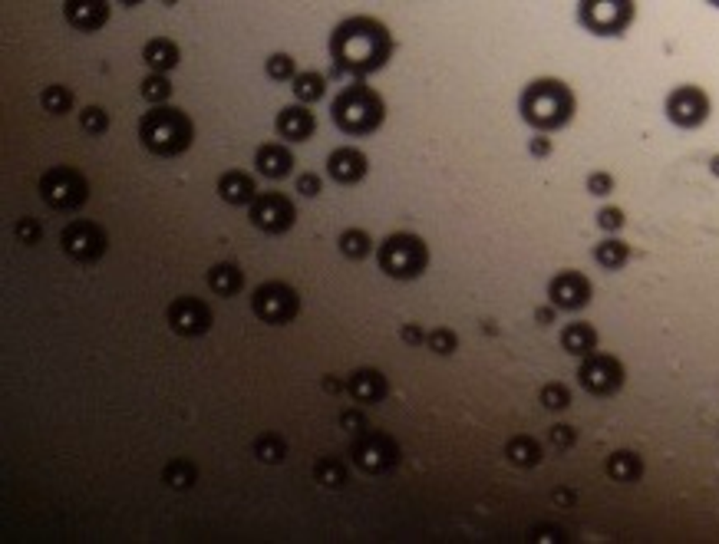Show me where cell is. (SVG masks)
Segmentation results:
<instances>
[{
  "mask_svg": "<svg viewBox=\"0 0 719 544\" xmlns=\"http://www.w3.org/2000/svg\"><path fill=\"white\" fill-rule=\"evenodd\" d=\"M142 63L148 67V73H166L168 76L182 63V49L172 37H152L142 47Z\"/></svg>",
  "mask_w": 719,
  "mask_h": 544,
  "instance_id": "7402d4cb",
  "label": "cell"
},
{
  "mask_svg": "<svg viewBox=\"0 0 719 544\" xmlns=\"http://www.w3.org/2000/svg\"><path fill=\"white\" fill-rule=\"evenodd\" d=\"M37 192L53 211H76L89 201V178L73 165H53L40 175Z\"/></svg>",
  "mask_w": 719,
  "mask_h": 544,
  "instance_id": "8992f818",
  "label": "cell"
},
{
  "mask_svg": "<svg viewBox=\"0 0 719 544\" xmlns=\"http://www.w3.org/2000/svg\"><path fill=\"white\" fill-rule=\"evenodd\" d=\"M598 225H601V231H607V235H617V231L627 225V211H624L621 205H604L601 211H598Z\"/></svg>",
  "mask_w": 719,
  "mask_h": 544,
  "instance_id": "ab89813d",
  "label": "cell"
},
{
  "mask_svg": "<svg viewBox=\"0 0 719 544\" xmlns=\"http://www.w3.org/2000/svg\"><path fill=\"white\" fill-rule=\"evenodd\" d=\"M17 241L20 245H40L43 241V227H40V221H33V218H20L17 221Z\"/></svg>",
  "mask_w": 719,
  "mask_h": 544,
  "instance_id": "b9f144b4",
  "label": "cell"
},
{
  "mask_svg": "<svg viewBox=\"0 0 719 544\" xmlns=\"http://www.w3.org/2000/svg\"><path fill=\"white\" fill-rule=\"evenodd\" d=\"M211 320H215L211 307L198 297H175L166 307V324L178 336H205L211 330Z\"/></svg>",
  "mask_w": 719,
  "mask_h": 544,
  "instance_id": "5bb4252c",
  "label": "cell"
},
{
  "mask_svg": "<svg viewBox=\"0 0 719 544\" xmlns=\"http://www.w3.org/2000/svg\"><path fill=\"white\" fill-rule=\"evenodd\" d=\"M518 112L535 132H558V129L571 126L574 112H578V99L574 89L558 76H538L525 83L522 96H518Z\"/></svg>",
  "mask_w": 719,
  "mask_h": 544,
  "instance_id": "7a4b0ae2",
  "label": "cell"
},
{
  "mask_svg": "<svg viewBox=\"0 0 719 544\" xmlns=\"http://www.w3.org/2000/svg\"><path fill=\"white\" fill-rule=\"evenodd\" d=\"M79 126H83L86 136H103L109 129V112L103 106H86L79 112Z\"/></svg>",
  "mask_w": 719,
  "mask_h": 544,
  "instance_id": "74e56055",
  "label": "cell"
},
{
  "mask_svg": "<svg viewBox=\"0 0 719 544\" xmlns=\"http://www.w3.org/2000/svg\"><path fill=\"white\" fill-rule=\"evenodd\" d=\"M344 389L350 393V399L360 406H376L383 403L386 396H390V379H386L383 370H376V366H356L354 373L346 376Z\"/></svg>",
  "mask_w": 719,
  "mask_h": 544,
  "instance_id": "2e32d148",
  "label": "cell"
},
{
  "mask_svg": "<svg viewBox=\"0 0 719 544\" xmlns=\"http://www.w3.org/2000/svg\"><path fill=\"white\" fill-rule=\"evenodd\" d=\"M554 317H558V307H554V304H544V307H538V310H535V320H538V324H544V326H552Z\"/></svg>",
  "mask_w": 719,
  "mask_h": 544,
  "instance_id": "7dc6e473",
  "label": "cell"
},
{
  "mask_svg": "<svg viewBox=\"0 0 719 544\" xmlns=\"http://www.w3.org/2000/svg\"><path fill=\"white\" fill-rule=\"evenodd\" d=\"M614 175L611 172H604V168H594L591 175H588V182H584V188H588V195H594V198H607V195H614Z\"/></svg>",
  "mask_w": 719,
  "mask_h": 544,
  "instance_id": "f35d334b",
  "label": "cell"
},
{
  "mask_svg": "<svg viewBox=\"0 0 719 544\" xmlns=\"http://www.w3.org/2000/svg\"><path fill=\"white\" fill-rule=\"evenodd\" d=\"M251 449H255L257 462H265V465H281L287 459V442L277 433H261Z\"/></svg>",
  "mask_w": 719,
  "mask_h": 544,
  "instance_id": "1f68e13d",
  "label": "cell"
},
{
  "mask_svg": "<svg viewBox=\"0 0 719 544\" xmlns=\"http://www.w3.org/2000/svg\"><path fill=\"white\" fill-rule=\"evenodd\" d=\"M261 195L257 192V182L255 175H247L241 168H228L218 175V198L225 201V205H235V208H251V201Z\"/></svg>",
  "mask_w": 719,
  "mask_h": 544,
  "instance_id": "44dd1931",
  "label": "cell"
},
{
  "mask_svg": "<svg viewBox=\"0 0 719 544\" xmlns=\"http://www.w3.org/2000/svg\"><path fill=\"white\" fill-rule=\"evenodd\" d=\"M578 383L591 396H617L627 383V366L621 363V356L594 350L578 363Z\"/></svg>",
  "mask_w": 719,
  "mask_h": 544,
  "instance_id": "9c48e42d",
  "label": "cell"
},
{
  "mask_svg": "<svg viewBox=\"0 0 719 544\" xmlns=\"http://www.w3.org/2000/svg\"><path fill=\"white\" fill-rule=\"evenodd\" d=\"M265 73L274 79V83H294L297 63L291 53H271V57L265 59Z\"/></svg>",
  "mask_w": 719,
  "mask_h": 544,
  "instance_id": "d590c367",
  "label": "cell"
},
{
  "mask_svg": "<svg viewBox=\"0 0 719 544\" xmlns=\"http://www.w3.org/2000/svg\"><path fill=\"white\" fill-rule=\"evenodd\" d=\"M324 386H327V389H330V393H337V389H340V383H337V376H327Z\"/></svg>",
  "mask_w": 719,
  "mask_h": 544,
  "instance_id": "c3c4849f",
  "label": "cell"
},
{
  "mask_svg": "<svg viewBox=\"0 0 719 544\" xmlns=\"http://www.w3.org/2000/svg\"><path fill=\"white\" fill-rule=\"evenodd\" d=\"M366 172H370V158L364 148L340 146L327 156V175L334 178L337 185H356L366 178Z\"/></svg>",
  "mask_w": 719,
  "mask_h": 544,
  "instance_id": "e0dca14e",
  "label": "cell"
},
{
  "mask_svg": "<svg viewBox=\"0 0 719 544\" xmlns=\"http://www.w3.org/2000/svg\"><path fill=\"white\" fill-rule=\"evenodd\" d=\"M667 119H670L677 129H700L713 112V103L706 96L703 86H693V83H683V86H673L670 96H667Z\"/></svg>",
  "mask_w": 719,
  "mask_h": 544,
  "instance_id": "4fadbf2b",
  "label": "cell"
},
{
  "mask_svg": "<svg viewBox=\"0 0 719 544\" xmlns=\"http://www.w3.org/2000/svg\"><path fill=\"white\" fill-rule=\"evenodd\" d=\"M505 459L515 465V468H535V465H542L544 452H542V442L535 439V435H512L508 442H505Z\"/></svg>",
  "mask_w": 719,
  "mask_h": 544,
  "instance_id": "484cf974",
  "label": "cell"
},
{
  "mask_svg": "<svg viewBox=\"0 0 719 544\" xmlns=\"http://www.w3.org/2000/svg\"><path fill=\"white\" fill-rule=\"evenodd\" d=\"M429 245L416 231H393L376 245V264L393 281H416L429 271Z\"/></svg>",
  "mask_w": 719,
  "mask_h": 544,
  "instance_id": "5b68a950",
  "label": "cell"
},
{
  "mask_svg": "<svg viewBox=\"0 0 719 544\" xmlns=\"http://www.w3.org/2000/svg\"><path fill=\"white\" fill-rule=\"evenodd\" d=\"M208 287L218 297H235L245 287V274H241V267L235 261H218V264L208 267Z\"/></svg>",
  "mask_w": 719,
  "mask_h": 544,
  "instance_id": "d4e9b609",
  "label": "cell"
},
{
  "mask_svg": "<svg viewBox=\"0 0 719 544\" xmlns=\"http://www.w3.org/2000/svg\"><path fill=\"white\" fill-rule=\"evenodd\" d=\"M59 247H63V254L79 261V264H93V261L106 254L109 237L103 231V225L89 221V218H76V221H69L59 231Z\"/></svg>",
  "mask_w": 719,
  "mask_h": 544,
  "instance_id": "7c38bea8",
  "label": "cell"
},
{
  "mask_svg": "<svg viewBox=\"0 0 719 544\" xmlns=\"http://www.w3.org/2000/svg\"><path fill=\"white\" fill-rule=\"evenodd\" d=\"M291 86H294V99H297V103L310 106V103H317V99H324L327 79H324V73H317V69H304V73H297Z\"/></svg>",
  "mask_w": 719,
  "mask_h": 544,
  "instance_id": "f546056e",
  "label": "cell"
},
{
  "mask_svg": "<svg viewBox=\"0 0 719 544\" xmlns=\"http://www.w3.org/2000/svg\"><path fill=\"white\" fill-rule=\"evenodd\" d=\"M548 439H552V442L558 445V449H571L578 435H574L571 425H552V433H548Z\"/></svg>",
  "mask_w": 719,
  "mask_h": 544,
  "instance_id": "ee69618b",
  "label": "cell"
},
{
  "mask_svg": "<svg viewBox=\"0 0 719 544\" xmlns=\"http://www.w3.org/2000/svg\"><path fill=\"white\" fill-rule=\"evenodd\" d=\"M426 346H429L436 356H453L455 350H459V336H455V330H449V326H433V330L426 334Z\"/></svg>",
  "mask_w": 719,
  "mask_h": 544,
  "instance_id": "8d00e7d4",
  "label": "cell"
},
{
  "mask_svg": "<svg viewBox=\"0 0 719 544\" xmlns=\"http://www.w3.org/2000/svg\"><path fill=\"white\" fill-rule=\"evenodd\" d=\"M350 462L364 475H383L400 465V445L390 433L364 429L350 445Z\"/></svg>",
  "mask_w": 719,
  "mask_h": 544,
  "instance_id": "30bf717a",
  "label": "cell"
},
{
  "mask_svg": "<svg viewBox=\"0 0 719 544\" xmlns=\"http://www.w3.org/2000/svg\"><path fill=\"white\" fill-rule=\"evenodd\" d=\"M294 188H297V195L317 198L320 192H324V175H317V172H297Z\"/></svg>",
  "mask_w": 719,
  "mask_h": 544,
  "instance_id": "60d3db41",
  "label": "cell"
},
{
  "mask_svg": "<svg viewBox=\"0 0 719 544\" xmlns=\"http://www.w3.org/2000/svg\"><path fill=\"white\" fill-rule=\"evenodd\" d=\"M710 172H713V175H719V156L710 158Z\"/></svg>",
  "mask_w": 719,
  "mask_h": 544,
  "instance_id": "681fc988",
  "label": "cell"
},
{
  "mask_svg": "<svg viewBox=\"0 0 719 544\" xmlns=\"http://www.w3.org/2000/svg\"><path fill=\"white\" fill-rule=\"evenodd\" d=\"M637 17L634 0H581L578 4V23L591 30L594 37H621Z\"/></svg>",
  "mask_w": 719,
  "mask_h": 544,
  "instance_id": "ba28073f",
  "label": "cell"
},
{
  "mask_svg": "<svg viewBox=\"0 0 719 544\" xmlns=\"http://www.w3.org/2000/svg\"><path fill=\"white\" fill-rule=\"evenodd\" d=\"M426 334H429V330H423L419 324L400 326V340H403V343H409V346H426Z\"/></svg>",
  "mask_w": 719,
  "mask_h": 544,
  "instance_id": "7bdbcfd3",
  "label": "cell"
},
{
  "mask_svg": "<svg viewBox=\"0 0 719 544\" xmlns=\"http://www.w3.org/2000/svg\"><path fill=\"white\" fill-rule=\"evenodd\" d=\"M538 403L548 409V413H564L568 406H571V389L564 383H558V379H552V383L542 386V393H538Z\"/></svg>",
  "mask_w": 719,
  "mask_h": 544,
  "instance_id": "e575fe53",
  "label": "cell"
},
{
  "mask_svg": "<svg viewBox=\"0 0 719 544\" xmlns=\"http://www.w3.org/2000/svg\"><path fill=\"white\" fill-rule=\"evenodd\" d=\"M330 119L344 136H373L386 122V99L370 83H350L330 103Z\"/></svg>",
  "mask_w": 719,
  "mask_h": 544,
  "instance_id": "3957f363",
  "label": "cell"
},
{
  "mask_svg": "<svg viewBox=\"0 0 719 544\" xmlns=\"http://www.w3.org/2000/svg\"><path fill=\"white\" fill-rule=\"evenodd\" d=\"M337 247H340V254L350 257V261H364V257L373 254V237H370V231H364V227H346V231H340V237H337Z\"/></svg>",
  "mask_w": 719,
  "mask_h": 544,
  "instance_id": "83f0119b",
  "label": "cell"
},
{
  "mask_svg": "<svg viewBox=\"0 0 719 544\" xmlns=\"http://www.w3.org/2000/svg\"><path fill=\"white\" fill-rule=\"evenodd\" d=\"M139 96L152 103V106H168V99H172V79L166 73H148L142 83H139Z\"/></svg>",
  "mask_w": 719,
  "mask_h": 544,
  "instance_id": "d6a6232c",
  "label": "cell"
},
{
  "mask_svg": "<svg viewBox=\"0 0 719 544\" xmlns=\"http://www.w3.org/2000/svg\"><path fill=\"white\" fill-rule=\"evenodd\" d=\"M247 221L265 235H287L297 225V205L284 192H261L247 208Z\"/></svg>",
  "mask_w": 719,
  "mask_h": 544,
  "instance_id": "8fae6325",
  "label": "cell"
},
{
  "mask_svg": "<svg viewBox=\"0 0 719 544\" xmlns=\"http://www.w3.org/2000/svg\"><path fill=\"white\" fill-rule=\"evenodd\" d=\"M643 459L641 452H634V449H614L611 455H607V462H604V472H607V478H614L617 485H634L643 478Z\"/></svg>",
  "mask_w": 719,
  "mask_h": 544,
  "instance_id": "603a6c76",
  "label": "cell"
},
{
  "mask_svg": "<svg viewBox=\"0 0 719 544\" xmlns=\"http://www.w3.org/2000/svg\"><path fill=\"white\" fill-rule=\"evenodd\" d=\"M601 343V334H598V326L588 324V320H571L568 326H562V350L571 356H588L598 350Z\"/></svg>",
  "mask_w": 719,
  "mask_h": 544,
  "instance_id": "cb8c5ba5",
  "label": "cell"
},
{
  "mask_svg": "<svg viewBox=\"0 0 719 544\" xmlns=\"http://www.w3.org/2000/svg\"><path fill=\"white\" fill-rule=\"evenodd\" d=\"M274 129L284 142H297V146H301V142H307V138L317 132V116L304 103H291V106H284L277 112Z\"/></svg>",
  "mask_w": 719,
  "mask_h": 544,
  "instance_id": "ac0fdd59",
  "label": "cell"
},
{
  "mask_svg": "<svg viewBox=\"0 0 719 544\" xmlns=\"http://www.w3.org/2000/svg\"><path fill=\"white\" fill-rule=\"evenodd\" d=\"M340 429H346V433L360 435L366 429L364 423V413H356V409H346V413H340Z\"/></svg>",
  "mask_w": 719,
  "mask_h": 544,
  "instance_id": "f6af8a7d",
  "label": "cell"
},
{
  "mask_svg": "<svg viewBox=\"0 0 719 544\" xmlns=\"http://www.w3.org/2000/svg\"><path fill=\"white\" fill-rule=\"evenodd\" d=\"M73 89L67 86H47L43 93H40V106H43V112H49V116H67L69 109H73Z\"/></svg>",
  "mask_w": 719,
  "mask_h": 544,
  "instance_id": "836d02e7",
  "label": "cell"
},
{
  "mask_svg": "<svg viewBox=\"0 0 719 544\" xmlns=\"http://www.w3.org/2000/svg\"><path fill=\"white\" fill-rule=\"evenodd\" d=\"M301 294L297 287H291L287 281H265L251 290V310L261 324L267 326H284L291 320L301 317Z\"/></svg>",
  "mask_w": 719,
  "mask_h": 544,
  "instance_id": "52a82bcc",
  "label": "cell"
},
{
  "mask_svg": "<svg viewBox=\"0 0 719 544\" xmlns=\"http://www.w3.org/2000/svg\"><path fill=\"white\" fill-rule=\"evenodd\" d=\"M297 158L294 152H291V146H284V142H261L255 152V168L257 175L271 178V182H284V178H291V172H294Z\"/></svg>",
  "mask_w": 719,
  "mask_h": 544,
  "instance_id": "d6986e66",
  "label": "cell"
},
{
  "mask_svg": "<svg viewBox=\"0 0 719 544\" xmlns=\"http://www.w3.org/2000/svg\"><path fill=\"white\" fill-rule=\"evenodd\" d=\"M162 482L168 488H175V492H185L192 485L198 482V468L195 462H188V459H172V462L162 468Z\"/></svg>",
  "mask_w": 719,
  "mask_h": 544,
  "instance_id": "4dcf8cb0",
  "label": "cell"
},
{
  "mask_svg": "<svg viewBox=\"0 0 719 544\" xmlns=\"http://www.w3.org/2000/svg\"><path fill=\"white\" fill-rule=\"evenodd\" d=\"M109 10L112 7H109L106 0H67L63 4V17L79 33H96V30L106 27Z\"/></svg>",
  "mask_w": 719,
  "mask_h": 544,
  "instance_id": "ffe728a7",
  "label": "cell"
},
{
  "mask_svg": "<svg viewBox=\"0 0 719 544\" xmlns=\"http://www.w3.org/2000/svg\"><path fill=\"white\" fill-rule=\"evenodd\" d=\"M631 254H634L631 245L617 235H607L604 241L594 245V261H598V267H604V271H624L627 261H631Z\"/></svg>",
  "mask_w": 719,
  "mask_h": 544,
  "instance_id": "4316f807",
  "label": "cell"
},
{
  "mask_svg": "<svg viewBox=\"0 0 719 544\" xmlns=\"http://www.w3.org/2000/svg\"><path fill=\"white\" fill-rule=\"evenodd\" d=\"M139 142L152 156L172 158L182 156L195 142V122L185 109L178 106H152L146 116L139 119Z\"/></svg>",
  "mask_w": 719,
  "mask_h": 544,
  "instance_id": "277c9868",
  "label": "cell"
},
{
  "mask_svg": "<svg viewBox=\"0 0 719 544\" xmlns=\"http://www.w3.org/2000/svg\"><path fill=\"white\" fill-rule=\"evenodd\" d=\"M528 152H532L535 158H548L552 156V138L544 136V132H538V136L528 142Z\"/></svg>",
  "mask_w": 719,
  "mask_h": 544,
  "instance_id": "bcb514c9",
  "label": "cell"
},
{
  "mask_svg": "<svg viewBox=\"0 0 719 544\" xmlns=\"http://www.w3.org/2000/svg\"><path fill=\"white\" fill-rule=\"evenodd\" d=\"M594 297V284L591 277L581 274V271H558V274L548 281V304H554L558 310H584L591 304Z\"/></svg>",
  "mask_w": 719,
  "mask_h": 544,
  "instance_id": "9a60e30c",
  "label": "cell"
},
{
  "mask_svg": "<svg viewBox=\"0 0 719 544\" xmlns=\"http://www.w3.org/2000/svg\"><path fill=\"white\" fill-rule=\"evenodd\" d=\"M330 59H334L337 73L354 76L356 83H364L366 76H373L393 59L396 40L390 33L383 20L366 17V13H354V17L340 20L330 33Z\"/></svg>",
  "mask_w": 719,
  "mask_h": 544,
  "instance_id": "6da1fadb",
  "label": "cell"
},
{
  "mask_svg": "<svg viewBox=\"0 0 719 544\" xmlns=\"http://www.w3.org/2000/svg\"><path fill=\"white\" fill-rule=\"evenodd\" d=\"M314 478H317V485H324V488H344L346 478H350V468H346L344 459L324 455V459H317L314 462Z\"/></svg>",
  "mask_w": 719,
  "mask_h": 544,
  "instance_id": "f1b7e54d",
  "label": "cell"
}]
</instances>
